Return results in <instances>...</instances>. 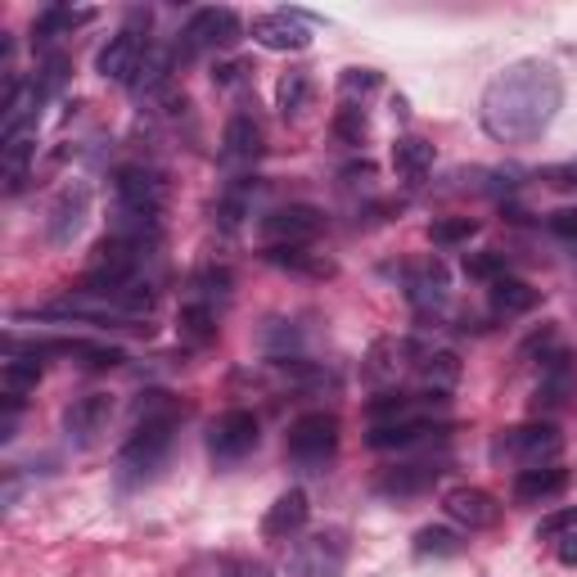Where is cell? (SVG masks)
<instances>
[{"label":"cell","instance_id":"6da1fadb","mask_svg":"<svg viewBox=\"0 0 577 577\" xmlns=\"http://www.w3.org/2000/svg\"><path fill=\"white\" fill-rule=\"evenodd\" d=\"M559 105H564L559 73L551 64L523 59V64H510L505 73H497L492 86L483 90V127L492 140L527 144L555 122Z\"/></svg>","mask_w":577,"mask_h":577},{"label":"cell","instance_id":"7a4b0ae2","mask_svg":"<svg viewBox=\"0 0 577 577\" xmlns=\"http://www.w3.org/2000/svg\"><path fill=\"white\" fill-rule=\"evenodd\" d=\"M167 204V181L150 167H122L113 176V235L150 244Z\"/></svg>","mask_w":577,"mask_h":577},{"label":"cell","instance_id":"3957f363","mask_svg":"<svg viewBox=\"0 0 577 577\" xmlns=\"http://www.w3.org/2000/svg\"><path fill=\"white\" fill-rule=\"evenodd\" d=\"M176 443V411L172 415H140L135 433L122 443L118 451V483L135 488V483H150V478L167 465Z\"/></svg>","mask_w":577,"mask_h":577},{"label":"cell","instance_id":"277c9868","mask_svg":"<svg viewBox=\"0 0 577 577\" xmlns=\"http://www.w3.org/2000/svg\"><path fill=\"white\" fill-rule=\"evenodd\" d=\"M348 564V542L339 527H325V533H312V537H298L288 546V559H284V573L288 577H339Z\"/></svg>","mask_w":577,"mask_h":577},{"label":"cell","instance_id":"5b68a950","mask_svg":"<svg viewBox=\"0 0 577 577\" xmlns=\"http://www.w3.org/2000/svg\"><path fill=\"white\" fill-rule=\"evenodd\" d=\"M564 451V438L551 420H533V424H519V428H505L492 456H505L523 469H537V465H555V456Z\"/></svg>","mask_w":577,"mask_h":577},{"label":"cell","instance_id":"8992f818","mask_svg":"<svg viewBox=\"0 0 577 577\" xmlns=\"http://www.w3.org/2000/svg\"><path fill=\"white\" fill-rule=\"evenodd\" d=\"M239 14L226 10V6H208V10H195L189 23L181 28V41H176V55L189 59V55H204V51H217V45H230L239 41Z\"/></svg>","mask_w":577,"mask_h":577},{"label":"cell","instance_id":"52a82bcc","mask_svg":"<svg viewBox=\"0 0 577 577\" xmlns=\"http://www.w3.org/2000/svg\"><path fill=\"white\" fill-rule=\"evenodd\" d=\"M284 447L298 465H325L334 451H339V420H334L329 411L298 415L294 424H288Z\"/></svg>","mask_w":577,"mask_h":577},{"label":"cell","instance_id":"ba28073f","mask_svg":"<svg viewBox=\"0 0 577 577\" xmlns=\"http://www.w3.org/2000/svg\"><path fill=\"white\" fill-rule=\"evenodd\" d=\"M258 447V415L253 411H226L208 424V456L217 465H239Z\"/></svg>","mask_w":577,"mask_h":577},{"label":"cell","instance_id":"9c48e42d","mask_svg":"<svg viewBox=\"0 0 577 577\" xmlns=\"http://www.w3.org/2000/svg\"><path fill=\"white\" fill-rule=\"evenodd\" d=\"M325 226V217L312 208V204H288V208H275L262 217V239L266 249H303L307 239H316Z\"/></svg>","mask_w":577,"mask_h":577},{"label":"cell","instance_id":"30bf717a","mask_svg":"<svg viewBox=\"0 0 577 577\" xmlns=\"http://www.w3.org/2000/svg\"><path fill=\"white\" fill-rule=\"evenodd\" d=\"M144 55H150V36H144L135 23H127V28L105 45V51H100L95 68H100L105 81H122V86H131L135 73H140V64H144Z\"/></svg>","mask_w":577,"mask_h":577},{"label":"cell","instance_id":"8fae6325","mask_svg":"<svg viewBox=\"0 0 577 577\" xmlns=\"http://www.w3.org/2000/svg\"><path fill=\"white\" fill-rule=\"evenodd\" d=\"M253 41L266 51H307L312 32H307V14L298 10H271L253 19Z\"/></svg>","mask_w":577,"mask_h":577},{"label":"cell","instance_id":"7c38bea8","mask_svg":"<svg viewBox=\"0 0 577 577\" xmlns=\"http://www.w3.org/2000/svg\"><path fill=\"white\" fill-rule=\"evenodd\" d=\"M447 428L433 424V420H398V424H370L366 443L374 451H411V447H424V443H443Z\"/></svg>","mask_w":577,"mask_h":577},{"label":"cell","instance_id":"4fadbf2b","mask_svg":"<svg viewBox=\"0 0 577 577\" xmlns=\"http://www.w3.org/2000/svg\"><path fill=\"white\" fill-rule=\"evenodd\" d=\"M109 415H113V398L109 393H86V398H77L68 411H64V433L73 443H95L105 433V424H109Z\"/></svg>","mask_w":577,"mask_h":577},{"label":"cell","instance_id":"5bb4252c","mask_svg":"<svg viewBox=\"0 0 577 577\" xmlns=\"http://www.w3.org/2000/svg\"><path fill=\"white\" fill-rule=\"evenodd\" d=\"M443 505H447V514H451L456 523L469 527V533L501 523V505H497V497L483 492V488H451V492L443 497Z\"/></svg>","mask_w":577,"mask_h":577},{"label":"cell","instance_id":"9a60e30c","mask_svg":"<svg viewBox=\"0 0 577 577\" xmlns=\"http://www.w3.org/2000/svg\"><path fill=\"white\" fill-rule=\"evenodd\" d=\"M307 514H312L307 492H303V488H288V492L275 497V505L266 510V519H262V537H266V542H288V537H298L303 527H307Z\"/></svg>","mask_w":577,"mask_h":577},{"label":"cell","instance_id":"2e32d148","mask_svg":"<svg viewBox=\"0 0 577 577\" xmlns=\"http://www.w3.org/2000/svg\"><path fill=\"white\" fill-rule=\"evenodd\" d=\"M86 217H90V189L77 181L51 208V244H73V239L81 235V226H86Z\"/></svg>","mask_w":577,"mask_h":577},{"label":"cell","instance_id":"e0dca14e","mask_svg":"<svg viewBox=\"0 0 577 577\" xmlns=\"http://www.w3.org/2000/svg\"><path fill=\"white\" fill-rule=\"evenodd\" d=\"M415 383H420V393L447 398V393L456 389V383H460V357L447 352V348L420 352V361H415Z\"/></svg>","mask_w":577,"mask_h":577},{"label":"cell","instance_id":"ac0fdd59","mask_svg":"<svg viewBox=\"0 0 577 577\" xmlns=\"http://www.w3.org/2000/svg\"><path fill=\"white\" fill-rule=\"evenodd\" d=\"M420 352H424V348H415L411 339H383V344L370 352L366 374H370V379H379V383H398L406 370H415Z\"/></svg>","mask_w":577,"mask_h":577},{"label":"cell","instance_id":"d6986e66","mask_svg":"<svg viewBox=\"0 0 577 577\" xmlns=\"http://www.w3.org/2000/svg\"><path fill=\"white\" fill-rule=\"evenodd\" d=\"M564 488H568V469H559V465L519 469V478H514V501H523V505H542V501L559 497Z\"/></svg>","mask_w":577,"mask_h":577},{"label":"cell","instance_id":"ffe728a7","mask_svg":"<svg viewBox=\"0 0 577 577\" xmlns=\"http://www.w3.org/2000/svg\"><path fill=\"white\" fill-rule=\"evenodd\" d=\"M32 154H36V131H14V135H0V181L14 195V189L28 181V167H32Z\"/></svg>","mask_w":577,"mask_h":577},{"label":"cell","instance_id":"44dd1931","mask_svg":"<svg viewBox=\"0 0 577 577\" xmlns=\"http://www.w3.org/2000/svg\"><path fill=\"white\" fill-rule=\"evenodd\" d=\"M221 154L226 163H253L262 154V127L253 113H235L226 122V135H221Z\"/></svg>","mask_w":577,"mask_h":577},{"label":"cell","instance_id":"7402d4cb","mask_svg":"<svg viewBox=\"0 0 577 577\" xmlns=\"http://www.w3.org/2000/svg\"><path fill=\"white\" fill-rule=\"evenodd\" d=\"M438 478H443L438 465H398V469H383L379 492L383 497H415V492H428Z\"/></svg>","mask_w":577,"mask_h":577},{"label":"cell","instance_id":"603a6c76","mask_svg":"<svg viewBox=\"0 0 577 577\" xmlns=\"http://www.w3.org/2000/svg\"><path fill=\"white\" fill-rule=\"evenodd\" d=\"M36 383H41V352L19 357V352L10 348L6 366H0V393L14 398V402H23V398L36 389Z\"/></svg>","mask_w":577,"mask_h":577},{"label":"cell","instance_id":"cb8c5ba5","mask_svg":"<svg viewBox=\"0 0 577 577\" xmlns=\"http://www.w3.org/2000/svg\"><path fill=\"white\" fill-rule=\"evenodd\" d=\"M488 298H492V312L501 316H523V312H533L537 307V288L527 284V280H514V275H501L488 284Z\"/></svg>","mask_w":577,"mask_h":577},{"label":"cell","instance_id":"d4e9b609","mask_svg":"<svg viewBox=\"0 0 577 577\" xmlns=\"http://www.w3.org/2000/svg\"><path fill=\"white\" fill-rule=\"evenodd\" d=\"M433 159H438V154H433V144L420 140V135H406V140L393 144V172L402 181H424L433 172Z\"/></svg>","mask_w":577,"mask_h":577},{"label":"cell","instance_id":"484cf974","mask_svg":"<svg viewBox=\"0 0 577 577\" xmlns=\"http://www.w3.org/2000/svg\"><path fill=\"white\" fill-rule=\"evenodd\" d=\"M460 551H465V542L451 527H420L415 533V559H456Z\"/></svg>","mask_w":577,"mask_h":577},{"label":"cell","instance_id":"4316f807","mask_svg":"<svg viewBox=\"0 0 577 577\" xmlns=\"http://www.w3.org/2000/svg\"><path fill=\"white\" fill-rule=\"evenodd\" d=\"M176 329H181V339H189V344H208L213 334H217V307L185 303L181 316H176Z\"/></svg>","mask_w":577,"mask_h":577},{"label":"cell","instance_id":"83f0119b","mask_svg":"<svg viewBox=\"0 0 577 577\" xmlns=\"http://www.w3.org/2000/svg\"><path fill=\"white\" fill-rule=\"evenodd\" d=\"M568 389H573V374H568V357L564 352H555L546 366H542V383H537V402H546V406H559L564 398H568Z\"/></svg>","mask_w":577,"mask_h":577},{"label":"cell","instance_id":"f1b7e54d","mask_svg":"<svg viewBox=\"0 0 577 577\" xmlns=\"http://www.w3.org/2000/svg\"><path fill=\"white\" fill-rule=\"evenodd\" d=\"M95 19V10H73V6H51L41 19H36V36L41 41H51V36H64V32H73V28H81V23H90Z\"/></svg>","mask_w":577,"mask_h":577},{"label":"cell","instance_id":"f546056e","mask_svg":"<svg viewBox=\"0 0 577 577\" xmlns=\"http://www.w3.org/2000/svg\"><path fill=\"white\" fill-rule=\"evenodd\" d=\"M230 284H235V275L226 266H204L195 280H189V288H195V298H189V303L217 307V298H230Z\"/></svg>","mask_w":577,"mask_h":577},{"label":"cell","instance_id":"4dcf8cb0","mask_svg":"<svg viewBox=\"0 0 577 577\" xmlns=\"http://www.w3.org/2000/svg\"><path fill=\"white\" fill-rule=\"evenodd\" d=\"M266 262L284 266V271H303V275H334V262H325L307 249H266Z\"/></svg>","mask_w":577,"mask_h":577},{"label":"cell","instance_id":"1f68e13d","mask_svg":"<svg viewBox=\"0 0 577 577\" xmlns=\"http://www.w3.org/2000/svg\"><path fill=\"white\" fill-rule=\"evenodd\" d=\"M307 95H312L307 73H284L280 86H275V105H280L284 118H288V113H303V109H307Z\"/></svg>","mask_w":577,"mask_h":577},{"label":"cell","instance_id":"d6a6232c","mask_svg":"<svg viewBox=\"0 0 577 577\" xmlns=\"http://www.w3.org/2000/svg\"><path fill=\"white\" fill-rule=\"evenodd\" d=\"M167 77H172V55H167V51H154V45H150V55H144V64H140V73H135L131 90L150 95V90H159Z\"/></svg>","mask_w":577,"mask_h":577},{"label":"cell","instance_id":"836d02e7","mask_svg":"<svg viewBox=\"0 0 577 577\" xmlns=\"http://www.w3.org/2000/svg\"><path fill=\"white\" fill-rule=\"evenodd\" d=\"M473 230H478L473 217H443V221L428 226V239H433V244H465Z\"/></svg>","mask_w":577,"mask_h":577},{"label":"cell","instance_id":"e575fe53","mask_svg":"<svg viewBox=\"0 0 577 577\" xmlns=\"http://www.w3.org/2000/svg\"><path fill=\"white\" fill-rule=\"evenodd\" d=\"M465 271L473 275V280H501L505 275V258L501 253H473V258H465Z\"/></svg>","mask_w":577,"mask_h":577},{"label":"cell","instance_id":"d590c367","mask_svg":"<svg viewBox=\"0 0 577 577\" xmlns=\"http://www.w3.org/2000/svg\"><path fill=\"white\" fill-rule=\"evenodd\" d=\"M334 131H339L348 144H361V140H366V113H361L357 105L339 109V118H334Z\"/></svg>","mask_w":577,"mask_h":577},{"label":"cell","instance_id":"8d00e7d4","mask_svg":"<svg viewBox=\"0 0 577 577\" xmlns=\"http://www.w3.org/2000/svg\"><path fill=\"white\" fill-rule=\"evenodd\" d=\"M379 81H383V77H379L374 68H348V73L339 77V90H344V95H370V90H379Z\"/></svg>","mask_w":577,"mask_h":577},{"label":"cell","instance_id":"74e56055","mask_svg":"<svg viewBox=\"0 0 577 577\" xmlns=\"http://www.w3.org/2000/svg\"><path fill=\"white\" fill-rule=\"evenodd\" d=\"M568 527H577V505H564V510L546 514V519L537 523V537H564Z\"/></svg>","mask_w":577,"mask_h":577},{"label":"cell","instance_id":"f35d334b","mask_svg":"<svg viewBox=\"0 0 577 577\" xmlns=\"http://www.w3.org/2000/svg\"><path fill=\"white\" fill-rule=\"evenodd\" d=\"M551 235H555V239H564L568 249H577V208L551 213Z\"/></svg>","mask_w":577,"mask_h":577},{"label":"cell","instance_id":"ab89813d","mask_svg":"<svg viewBox=\"0 0 577 577\" xmlns=\"http://www.w3.org/2000/svg\"><path fill=\"white\" fill-rule=\"evenodd\" d=\"M555 555H559V564H564V568H577V527H568V533L559 537Z\"/></svg>","mask_w":577,"mask_h":577},{"label":"cell","instance_id":"60d3db41","mask_svg":"<svg viewBox=\"0 0 577 577\" xmlns=\"http://www.w3.org/2000/svg\"><path fill=\"white\" fill-rule=\"evenodd\" d=\"M542 176H546L551 185H577V159H573V163H559V167H546Z\"/></svg>","mask_w":577,"mask_h":577},{"label":"cell","instance_id":"b9f144b4","mask_svg":"<svg viewBox=\"0 0 577 577\" xmlns=\"http://www.w3.org/2000/svg\"><path fill=\"white\" fill-rule=\"evenodd\" d=\"M221 577H266V568H258V564H221Z\"/></svg>","mask_w":577,"mask_h":577},{"label":"cell","instance_id":"7bdbcfd3","mask_svg":"<svg viewBox=\"0 0 577 577\" xmlns=\"http://www.w3.org/2000/svg\"><path fill=\"white\" fill-rule=\"evenodd\" d=\"M235 73H239V64H221V68L213 73V81H221V86H230V81H235Z\"/></svg>","mask_w":577,"mask_h":577}]
</instances>
